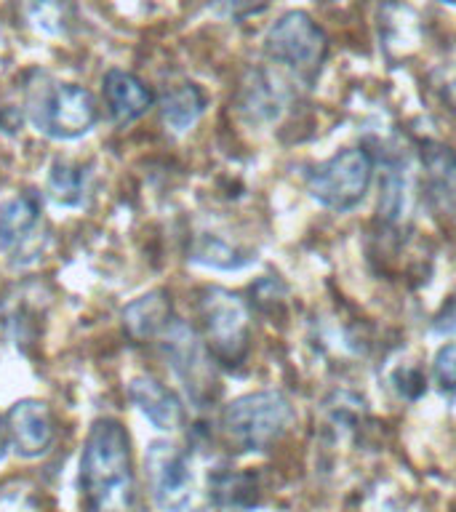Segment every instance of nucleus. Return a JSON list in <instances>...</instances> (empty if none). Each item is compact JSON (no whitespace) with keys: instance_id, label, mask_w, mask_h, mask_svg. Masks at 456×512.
<instances>
[{"instance_id":"f257e3e1","label":"nucleus","mask_w":456,"mask_h":512,"mask_svg":"<svg viewBox=\"0 0 456 512\" xmlns=\"http://www.w3.org/2000/svg\"><path fill=\"white\" fill-rule=\"evenodd\" d=\"M80 494L96 512L134 507L131 440L118 419L102 416L91 424L80 454Z\"/></svg>"},{"instance_id":"f03ea898","label":"nucleus","mask_w":456,"mask_h":512,"mask_svg":"<svg viewBox=\"0 0 456 512\" xmlns=\"http://www.w3.org/2000/svg\"><path fill=\"white\" fill-rule=\"evenodd\" d=\"M291 400L278 390L248 392L222 411V430L240 451H264L294 424Z\"/></svg>"},{"instance_id":"7ed1b4c3","label":"nucleus","mask_w":456,"mask_h":512,"mask_svg":"<svg viewBox=\"0 0 456 512\" xmlns=\"http://www.w3.org/2000/svg\"><path fill=\"white\" fill-rule=\"evenodd\" d=\"M374 176V160L360 147H344L328 160L312 166L304 176L307 192L328 211L347 214L363 203Z\"/></svg>"},{"instance_id":"20e7f679","label":"nucleus","mask_w":456,"mask_h":512,"mask_svg":"<svg viewBox=\"0 0 456 512\" xmlns=\"http://www.w3.org/2000/svg\"><path fill=\"white\" fill-rule=\"evenodd\" d=\"M30 120L38 134L56 142H70L96 126L99 104L94 94L78 83H51L32 99Z\"/></svg>"},{"instance_id":"39448f33","label":"nucleus","mask_w":456,"mask_h":512,"mask_svg":"<svg viewBox=\"0 0 456 512\" xmlns=\"http://www.w3.org/2000/svg\"><path fill=\"white\" fill-rule=\"evenodd\" d=\"M200 326L211 358L222 366H238L248 350V307L235 291L206 288L200 296Z\"/></svg>"},{"instance_id":"423d86ee","label":"nucleus","mask_w":456,"mask_h":512,"mask_svg":"<svg viewBox=\"0 0 456 512\" xmlns=\"http://www.w3.org/2000/svg\"><path fill=\"white\" fill-rule=\"evenodd\" d=\"M328 38L320 24L304 11H288L272 22L264 35V54L296 75H315L326 59Z\"/></svg>"},{"instance_id":"0eeeda50","label":"nucleus","mask_w":456,"mask_h":512,"mask_svg":"<svg viewBox=\"0 0 456 512\" xmlns=\"http://www.w3.org/2000/svg\"><path fill=\"white\" fill-rule=\"evenodd\" d=\"M163 355L168 358L174 374L182 379L184 390L190 392V398L198 406H206L208 400L214 398L216 379L214 368H211V352L198 339L184 320H171L166 331L158 336Z\"/></svg>"},{"instance_id":"6e6552de","label":"nucleus","mask_w":456,"mask_h":512,"mask_svg":"<svg viewBox=\"0 0 456 512\" xmlns=\"http://www.w3.org/2000/svg\"><path fill=\"white\" fill-rule=\"evenodd\" d=\"M144 467H147V483L155 507L160 510L190 507L195 480H192L190 459L182 448L168 440H155L144 454Z\"/></svg>"},{"instance_id":"1a4fd4ad","label":"nucleus","mask_w":456,"mask_h":512,"mask_svg":"<svg viewBox=\"0 0 456 512\" xmlns=\"http://www.w3.org/2000/svg\"><path fill=\"white\" fill-rule=\"evenodd\" d=\"M8 440L16 454L24 459H38L54 446L56 422L48 403L38 398L16 400L6 414Z\"/></svg>"},{"instance_id":"9d476101","label":"nucleus","mask_w":456,"mask_h":512,"mask_svg":"<svg viewBox=\"0 0 456 512\" xmlns=\"http://www.w3.org/2000/svg\"><path fill=\"white\" fill-rule=\"evenodd\" d=\"M40 214L43 206L35 192H22L6 200L0 208V251L6 256H27V262L35 259L30 246L38 243Z\"/></svg>"},{"instance_id":"9b49d317","label":"nucleus","mask_w":456,"mask_h":512,"mask_svg":"<svg viewBox=\"0 0 456 512\" xmlns=\"http://www.w3.org/2000/svg\"><path fill=\"white\" fill-rule=\"evenodd\" d=\"M128 398L139 414L160 432H176L184 427V406L174 390L152 376H136L128 384Z\"/></svg>"},{"instance_id":"f8f14e48","label":"nucleus","mask_w":456,"mask_h":512,"mask_svg":"<svg viewBox=\"0 0 456 512\" xmlns=\"http://www.w3.org/2000/svg\"><path fill=\"white\" fill-rule=\"evenodd\" d=\"M102 91L104 104H107V110L118 126H128V123L144 118L147 110L155 104V96L147 88V83L136 78L134 72L118 70V67L104 72Z\"/></svg>"},{"instance_id":"ddd939ff","label":"nucleus","mask_w":456,"mask_h":512,"mask_svg":"<svg viewBox=\"0 0 456 512\" xmlns=\"http://www.w3.org/2000/svg\"><path fill=\"white\" fill-rule=\"evenodd\" d=\"M171 320H174V310H171V296L166 291H150L123 310V328L136 342L158 339Z\"/></svg>"},{"instance_id":"4468645a","label":"nucleus","mask_w":456,"mask_h":512,"mask_svg":"<svg viewBox=\"0 0 456 512\" xmlns=\"http://www.w3.org/2000/svg\"><path fill=\"white\" fill-rule=\"evenodd\" d=\"M424 187L435 206H454L456 203V152L446 144L424 142L422 152Z\"/></svg>"},{"instance_id":"2eb2a0df","label":"nucleus","mask_w":456,"mask_h":512,"mask_svg":"<svg viewBox=\"0 0 456 512\" xmlns=\"http://www.w3.org/2000/svg\"><path fill=\"white\" fill-rule=\"evenodd\" d=\"M206 102V94L195 83H179V86L168 88L166 94L160 96L163 123L176 134H182V131L195 126V120L206 110Z\"/></svg>"},{"instance_id":"dca6fc26","label":"nucleus","mask_w":456,"mask_h":512,"mask_svg":"<svg viewBox=\"0 0 456 512\" xmlns=\"http://www.w3.org/2000/svg\"><path fill=\"white\" fill-rule=\"evenodd\" d=\"M256 480L243 472H216L208 483V496L216 507H254Z\"/></svg>"},{"instance_id":"f3484780","label":"nucleus","mask_w":456,"mask_h":512,"mask_svg":"<svg viewBox=\"0 0 456 512\" xmlns=\"http://www.w3.org/2000/svg\"><path fill=\"white\" fill-rule=\"evenodd\" d=\"M48 192L59 206H80L86 195V174L83 168L72 166L67 160H56L48 174Z\"/></svg>"},{"instance_id":"a211bd4d","label":"nucleus","mask_w":456,"mask_h":512,"mask_svg":"<svg viewBox=\"0 0 456 512\" xmlns=\"http://www.w3.org/2000/svg\"><path fill=\"white\" fill-rule=\"evenodd\" d=\"M22 8L27 22L43 35H62L72 19L70 0H24Z\"/></svg>"},{"instance_id":"6ab92c4d","label":"nucleus","mask_w":456,"mask_h":512,"mask_svg":"<svg viewBox=\"0 0 456 512\" xmlns=\"http://www.w3.org/2000/svg\"><path fill=\"white\" fill-rule=\"evenodd\" d=\"M192 259L206 264V267H214V270H240V267H246L251 262L248 256L222 243L219 238H200L195 251H192Z\"/></svg>"},{"instance_id":"aec40b11","label":"nucleus","mask_w":456,"mask_h":512,"mask_svg":"<svg viewBox=\"0 0 456 512\" xmlns=\"http://www.w3.org/2000/svg\"><path fill=\"white\" fill-rule=\"evenodd\" d=\"M432 376L443 395H456V342L443 344L432 360Z\"/></svg>"},{"instance_id":"412c9836","label":"nucleus","mask_w":456,"mask_h":512,"mask_svg":"<svg viewBox=\"0 0 456 512\" xmlns=\"http://www.w3.org/2000/svg\"><path fill=\"white\" fill-rule=\"evenodd\" d=\"M392 382H395L398 392L406 400H416L424 392L422 374H419V371H414V368H403V371H398Z\"/></svg>"},{"instance_id":"4be33fe9","label":"nucleus","mask_w":456,"mask_h":512,"mask_svg":"<svg viewBox=\"0 0 456 512\" xmlns=\"http://www.w3.org/2000/svg\"><path fill=\"white\" fill-rule=\"evenodd\" d=\"M8 446H11V440H8V427H6V416H0V462L6 459Z\"/></svg>"},{"instance_id":"5701e85b","label":"nucleus","mask_w":456,"mask_h":512,"mask_svg":"<svg viewBox=\"0 0 456 512\" xmlns=\"http://www.w3.org/2000/svg\"><path fill=\"white\" fill-rule=\"evenodd\" d=\"M456 328V312H454V323H451V326H446V331H454Z\"/></svg>"},{"instance_id":"b1692460","label":"nucleus","mask_w":456,"mask_h":512,"mask_svg":"<svg viewBox=\"0 0 456 512\" xmlns=\"http://www.w3.org/2000/svg\"><path fill=\"white\" fill-rule=\"evenodd\" d=\"M440 3H446V6H456V0H440Z\"/></svg>"}]
</instances>
